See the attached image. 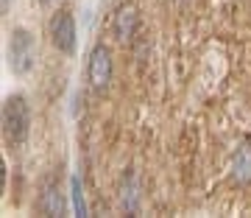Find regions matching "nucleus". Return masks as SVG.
<instances>
[{
	"instance_id": "obj_1",
	"label": "nucleus",
	"mask_w": 251,
	"mask_h": 218,
	"mask_svg": "<svg viewBox=\"0 0 251 218\" xmlns=\"http://www.w3.org/2000/svg\"><path fill=\"white\" fill-rule=\"evenodd\" d=\"M28 126H31V115H28V104L23 98H9L3 104V132L11 143H23L28 137Z\"/></svg>"
},
{
	"instance_id": "obj_2",
	"label": "nucleus",
	"mask_w": 251,
	"mask_h": 218,
	"mask_svg": "<svg viewBox=\"0 0 251 218\" xmlns=\"http://www.w3.org/2000/svg\"><path fill=\"white\" fill-rule=\"evenodd\" d=\"M34 36L28 31H14L11 34V67L14 73H28L31 64H34Z\"/></svg>"
},
{
	"instance_id": "obj_3",
	"label": "nucleus",
	"mask_w": 251,
	"mask_h": 218,
	"mask_svg": "<svg viewBox=\"0 0 251 218\" xmlns=\"http://www.w3.org/2000/svg\"><path fill=\"white\" fill-rule=\"evenodd\" d=\"M50 36H53V45L64 54H73L75 48V23H73L70 11H59L50 20Z\"/></svg>"
},
{
	"instance_id": "obj_4",
	"label": "nucleus",
	"mask_w": 251,
	"mask_h": 218,
	"mask_svg": "<svg viewBox=\"0 0 251 218\" xmlns=\"http://www.w3.org/2000/svg\"><path fill=\"white\" fill-rule=\"evenodd\" d=\"M87 73H90V82L95 90H103L109 84V79H112V59H109V51L103 45H98L90 54V67H87Z\"/></svg>"
},
{
	"instance_id": "obj_5",
	"label": "nucleus",
	"mask_w": 251,
	"mask_h": 218,
	"mask_svg": "<svg viewBox=\"0 0 251 218\" xmlns=\"http://www.w3.org/2000/svg\"><path fill=\"white\" fill-rule=\"evenodd\" d=\"M232 176L240 185H249L251 182V137L243 140V145L237 148V154L232 160Z\"/></svg>"
},
{
	"instance_id": "obj_6",
	"label": "nucleus",
	"mask_w": 251,
	"mask_h": 218,
	"mask_svg": "<svg viewBox=\"0 0 251 218\" xmlns=\"http://www.w3.org/2000/svg\"><path fill=\"white\" fill-rule=\"evenodd\" d=\"M112 28H115V36H117V39H128V36L134 34V28H137V11L131 9V6L117 9Z\"/></svg>"
},
{
	"instance_id": "obj_7",
	"label": "nucleus",
	"mask_w": 251,
	"mask_h": 218,
	"mask_svg": "<svg viewBox=\"0 0 251 218\" xmlns=\"http://www.w3.org/2000/svg\"><path fill=\"white\" fill-rule=\"evenodd\" d=\"M39 207H42V213H48V216H62L64 204H62V196H59V191H56V188H48Z\"/></svg>"
},
{
	"instance_id": "obj_8",
	"label": "nucleus",
	"mask_w": 251,
	"mask_h": 218,
	"mask_svg": "<svg viewBox=\"0 0 251 218\" xmlns=\"http://www.w3.org/2000/svg\"><path fill=\"white\" fill-rule=\"evenodd\" d=\"M73 210H75V216H87V204H84V193H81L78 176L73 179Z\"/></svg>"
},
{
	"instance_id": "obj_9",
	"label": "nucleus",
	"mask_w": 251,
	"mask_h": 218,
	"mask_svg": "<svg viewBox=\"0 0 251 218\" xmlns=\"http://www.w3.org/2000/svg\"><path fill=\"white\" fill-rule=\"evenodd\" d=\"M9 9H11V0H3V3H0V11H3V14H9Z\"/></svg>"
},
{
	"instance_id": "obj_10",
	"label": "nucleus",
	"mask_w": 251,
	"mask_h": 218,
	"mask_svg": "<svg viewBox=\"0 0 251 218\" xmlns=\"http://www.w3.org/2000/svg\"><path fill=\"white\" fill-rule=\"evenodd\" d=\"M42 3H48V0H42Z\"/></svg>"
}]
</instances>
